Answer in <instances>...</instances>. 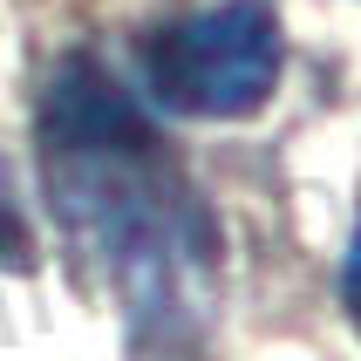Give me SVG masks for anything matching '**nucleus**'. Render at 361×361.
Here are the masks:
<instances>
[{
  "instance_id": "obj_1",
  "label": "nucleus",
  "mask_w": 361,
  "mask_h": 361,
  "mask_svg": "<svg viewBox=\"0 0 361 361\" xmlns=\"http://www.w3.org/2000/svg\"><path fill=\"white\" fill-rule=\"evenodd\" d=\"M48 164V204L137 327L198 321V280L212 273L219 232L191 184L164 164V143L68 150Z\"/></svg>"
},
{
  "instance_id": "obj_2",
  "label": "nucleus",
  "mask_w": 361,
  "mask_h": 361,
  "mask_svg": "<svg viewBox=\"0 0 361 361\" xmlns=\"http://www.w3.org/2000/svg\"><path fill=\"white\" fill-rule=\"evenodd\" d=\"M286 68V35L266 0H219L143 41V89L157 109L191 123L259 116Z\"/></svg>"
},
{
  "instance_id": "obj_3",
  "label": "nucleus",
  "mask_w": 361,
  "mask_h": 361,
  "mask_svg": "<svg viewBox=\"0 0 361 361\" xmlns=\"http://www.w3.org/2000/svg\"><path fill=\"white\" fill-rule=\"evenodd\" d=\"M41 157H68V150H123V143H157V116L143 109L137 89L96 55H61L35 109Z\"/></svg>"
},
{
  "instance_id": "obj_4",
  "label": "nucleus",
  "mask_w": 361,
  "mask_h": 361,
  "mask_svg": "<svg viewBox=\"0 0 361 361\" xmlns=\"http://www.w3.org/2000/svg\"><path fill=\"white\" fill-rule=\"evenodd\" d=\"M0 266H14V273H27V266H35V232H27V212L14 204L7 171H0Z\"/></svg>"
},
{
  "instance_id": "obj_5",
  "label": "nucleus",
  "mask_w": 361,
  "mask_h": 361,
  "mask_svg": "<svg viewBox=\"0 0 361 361\" xmlns=\"http://www.w3.org/2000/svg\"><path fill=\"white\" fill-rule=\"evenodd\" d=\"M341 307H348V321H355V334H361V225H355L348 259H341Z\"/></svg>"
}]
</instances>
